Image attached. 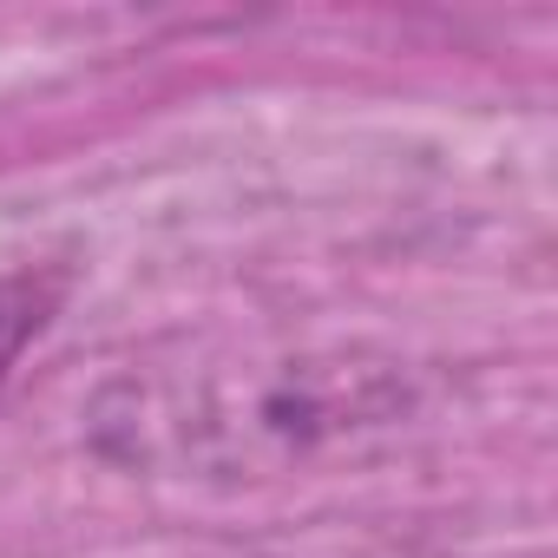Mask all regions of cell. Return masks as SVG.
<instances>
[{
    "label": "cell",
    "instance_id": "6da1fadb",
    "mask_svg": "<svg viewBox=\"0 0 558 558\" xmlns=\"http://www.w3.org/2000/svg\"><path fill=\"white\" fill-rule=\"evenodd\" d=\"M421 375L375 342L184 336L112 368L86 401V447L171 486H263L395 440Z\"/></svg>",
    "mask_w": 558,
    "mask_h": 558
},
{
    "label": "cell",
    "instance_id": "7a4b0ae2",
    "mask_svg": "<svg viewBox=\"0 0 558 558\" xmlns=\"http://www.w3.org/2000/svg\"><path fill=\"white\" fill-rule=\"evenodd\" d=\"M66 303V269H8L0 276V388H8L14 362L40 342V329Z\"/></svg>",
    "mask_w": 558,
    "mask_h": 558
}]
</instances>
